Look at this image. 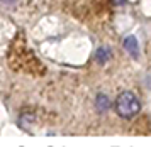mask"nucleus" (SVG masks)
Wrapping results in <instances>:
<instances>
[{"label":"nucleus","mask_w":151,"mask_h":147,"mask_svg":"<svg viewBox=\"0 0 151 147\" xmlns=\"http://www.w3.org/2000/svg\"><path fill=\"white\" fill-rule=\"evenodd\" d=\"M141 110V101L132 91H122L116 100V112L122 118H132Z\"/></svg>","instance_id":"f257e3e1"},{"label":"nucleus","mask_w":151,"mask_h":147,"mask_svg":"<svg viewBox=\"0 0 151 147\" xmlns=\"http://www.w3.org/2000/svg\"><path fill=\"white\" fill-rule=\"evenodd\" d=\"M124 49L129 51L132 58H137V54H139V46H137V39L134 36H129V37L124 39Z\"/></svg>","instance_id":"f03ea898"},{"label":"nucleus","mask_w":151,"mask_h":147,"mask_svg":"<svg viewBox=\"0 0 151 147\" xmlns=\"http://www.w3.org/2000/svg\"><path fill=\"white\" fill-rule=\"evenodd\" d=\"M95 59H97V63L105 64V63L110 59V49L109 47H105V46L99 47V49L95 51Z\"/></svg>","instance_id":"7ed1b4c3"},{"label":"nucleus","mask_w":151,"mask_h":147,"mask_svg":"<svg viewBox=\"0 0 151 147\" xmlns=\"http://www.w3.org/2000/svg\"><path fill=\"white\" fill-rule=\"evenodd\" d=\"M95 107H97V110H99V112H105V110L110 107L109 96H105L104 93L97 95V98H95Z\"/></svg>","instance_id":"20e7f679"},{"label":"nucleus","mask_w":151,"mask_h":147,"mask_svg":"<svg viewBox=\"0 0 151 147\" xmlns=\"http://www.w3.org/2000/svg\"><path fill=\"white\" fill-rule=\"evenodd\" d=\"M124 2H126V0H114V4H117V5H119V4H124Z\"/></svg>","instance_id":"39448f33"},{"label":"nucleus","mask_w":151,"mask_h":147,"mask_svg":"<svg viewBox=\"0 0 151 147\" xmlns=\"http://www.w3.org/2000/svg\"><path fill=\"white\" fill-rule=\"evenodd\" d=\"M4 2H7V4H10V2H14V0H4Z\"/></svg>","instance_id":"423d86ee"}]
</instances>
